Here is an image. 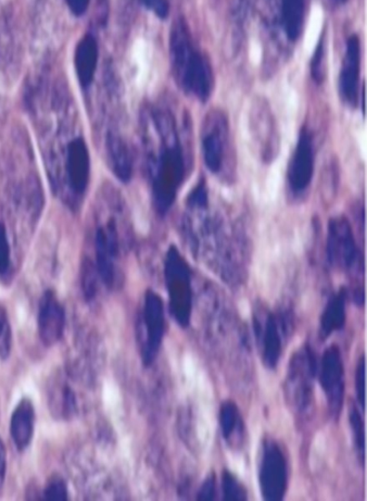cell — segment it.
Segmentation results:
<instances>
[{
  "instance_id": "obj_22",
  "label": "cell",
  "mask_w": 367,
  "mask_h": 501,
  "mask_svg": "<svg viewBox=\"0 0 367 501\" xmlns=\"http://www.w3.org/2000/svg\"><path fill=\"white\" fill-rule=\"evenodd\" d=\"M84 275V284L85 295L92 298L94 294V275L91 266H85Z\"/></svg>"
},
{
  "instance_id": "obj_12",
  "label": "cell",
  "mask_w": 367,
  "mask_h": 501,
  "mask_svg": "<svg viewBox=\"0 0 367 501\" xmlns=\"http://www.w3.org/2000/svg\"><path fill=\"white\" fill-rule=\"evenodd\" d=\"M98 61V46L94 37L86 34L75 49L74 66L84 87L90 85L94 78Z\"/></svg>"
},
{
  "instance_id": "obj_4",
  "label": "cell",
  "mask_w": 367,
  "mask_h": 501,
  "mask_svg": "<svg viewBox=\"0 0 367 501\" xmlns=\"http://www.w3.org/2000/svg\"><path fill=\"white\" fill-rule=\"evenodd\" d=\"M313 173V146L308 131L301 132L293 160L289 167V183L296 193L310 185Z\"/></svg>"
},
{
  "instance_id": "obj_20",
  "label": "cell",
  "mask_w": 367,
  "mask_h": 501,
  "mask_svg": "<svg viewBox=\"0 0 367 501\" xmlns=\"http://www.w3.org/2000/svg\"><path fill=\"white\" fill-rule=\"evenodd\" d=\"M141 3L161 19H166L170 14L169 0H141Z\"/></svg>"
},
{
  "instance_id": "obj_6",
  "label": "cell",
  "mask_w": 367,
  "mask_h": 501,
  "mask_svg": "<svg viewBox=\"0 0 367 501\" xmlns=\"http://www.w3.org/2000/svg\"><path fill=\"white\" fill-rule=\"evenodd\" d=\"M176 77L186 92L194 94L202 102H206L210 97L213 85L212 68L207 59L197 50Z\"/></svg>"
},
{
  "instance_id": "obj_23",
  "label": "cell",
  "mask_w": 367,
  "mask_h": 501,
  "mask_svg": "<svg viewBox=\"0 0 367 501\" xmlns=\"http://www.w3.org/2000/svg\"><path fill=\"white\" fill-rule=\"evenodd\" d=\"M67 4L74 15L81 16L90 5V0H67Z\"/></svg>"
},
{
  "instance_id": "obj_19",
  "label": "cell",
  "mask_w": 367,
  "mask_h": 501,
  "mask_svg": "<svg viewBox=\"0 0 367 501\" xmlns=\"http://www.w3.org/2000/svg\"><path fill=\"white\" fill-rule=\"evenodd\" d=\"M45 499L48 500H67V487L64 482L55 480L48 485L45 492Z\"/></svg>"
},
{
  "instance_id": "obj_15",
  "label": "cell",
  "mask_w": 367,
  "mask_h": 501,
  "mask_svg": "<svg viewBox=\"0 0 367 501\" xmlns=\"http://www.w3.org/2000/svg\"><path fill=\"white\" fill-rule=\"evenodd\" d=\"M283 23L287 36L296 41L305 20V0H283Z\"/></svg>"
},
{
  "instance_id": "obj_9",
  "label": "cell",
  "mask_w": 367,
  "mask_h": 501,
  "mask_svg": "<svg viewBox=\"0 0 367 501\" xmlns=\"http://www.w3.org/2000/svg\"><path fill=\"white\" fill-rule=\"evenodd\" d=\"M97 270L101 280L112 286L115 279L114 258L118 253V241L115 227L109 223L107 230L100 228L96 232L95 240Z\"/></svg>"
},
{
  "instance_id": "obj_17",
  "label": "cell",
  "mask_w": 367,
  "mask_h": 501,
  "mask_svg": "<svg viewBox=\"0 0 367 501\" xmlns=\"http://www.w3.org/2000/svg\"><path fill=\"white\" fill-rule=\"evenodd\" d=\"M10 266V248L6 230L0 223V277L6 274Z\"/></svg>"
},
{
  "instance_id": "obj_5",
  "label": "cell",
  "mask_w": 367,
  "mask_h": 501,
  "mask_svg": "<svg viewBox=\"0 0 367 501\" xmlns=\"http://www.w3.org/2000/svg\"><path fill=\"white\" fill-rule=\"evenodd\" d=\"M360 67L361 45L359 37L352 35L347 42L346 55L339 80L341 96L351 106H356L359 102Z\"/></svg>"
},
{
  "instance_id": "obj_10",
  "label": "cell",
  "mask_w": 367,
  "mask_h": 501,
  "mask_svg": "<svg viewBox=\"0 0 367 501\" xmlns=\"http://www.w3.org/2000/svg\"><path fill=\"white\" fill-rule=\"evenodd\" d=\"M67 171L72 190L83 193L90 182L91 159L82 139L74 140L68 146Z\"/></svg>"
},
{
  "instance_id": "obj_11",
  "label": "cell",
  "mask_w": 367,
  "mask_h": 501,
  "mask_svg": "<svg viewBox=\"0 0 367 501\" xmlns=\"http://www.w3.org/2000/svg\"><path fill=\"white\" fill-rule=\"evenodd\" d=\"M35 431V409L30 399L24 398L16 407L10 422V433L19 450L27 448Z\"/></svg>"
},
{
  "instance_id": "obj_8",
  "label": "cell",
  "mask_w": 367,
  "mask_h": 501,
  "mask_svg": "<svg viewBox=\"0 0 367 501\" xmlns=\"http://www.w3.org/2000/svg\"><path fill=\"white\" fill-rule=\"evenodd\" d=\"M144 322L146 341L144 359L146 365H149L158 353L164 332L163 304L160 297L154 292H148L145 298Z\"/></svg>"
},
{
  "instance_id": "obj_2",
  "label": "cell",
  "mask_w": 367,
  "mask_h": 501,
  "mask_svg": "<svg viewBox=\"0 0 367 501\" xmlns=\"http://www.w3.org/2000/svg\"><path fill=\"white\" fill-rule=\"evenodd\" d=\"M184 175V162L179 144L164 150L154 181L155 204L164 214L173 205Z\"/></svg>"
},
{
  "instance_id": "obj_16",
  "label": "cell",
  "mask_w": 367,
  "mask_h": 501,
  "mask_svg": "<svg viewBox=\"0 0 367 501\" xmlns=\"http://www.w3.org/2000/svg\"><path fill=\"white\" fill-rule=\"evenodd\" d=\"M12 331L5 309L0 306V359H6L11 352Z\"/></svg>"
},
{
  "instance_id": "obj_1",
  "label": "cell",
  "mask_w": 367,
  "mask_h": 501,
  "mask_svg": "<svg viewBox=\"0 0 367 501\" xmlns=\"http://www.w3.org/2000/svg\"><path fill=\"white\" fill-rule=\"evenodd\" d=\"M164 275H166L173 315L177 321L185 325L191 316L192 309L191 271L186 261L174 247H171L167 254Z\"/></svg>"
},
{
  "instance_id": "obj_25",
  "label": "cell",
  "mask_w": 367,
  "mask_h": 501,
  "mask_svg": "<svg viewBox=\"0 0 367 501\" xmlns=\"http://www.w3.org/2000/svg\"><path fill=\"white\" fill-rule=\"evenodd\" d=\"M336 2L345 3V2H347V0H336Z\"/></svg>"
},
{
  "instance_id": "obj_13",
  "label": "cell",
  "mask_w": 367,
  "mask_h": 501,
  "mask_svg": "<svg viewBox=\"0 0 367 501\" xmlns=\"http://www.w3.org/2000/svg\"><path fill=\"white\" fill-rule=\"evenodd\" d=\"M212 128L203 137V152L206 166L213 172H218L223 167L224 157V139L222 118H218Z\"/></svg>"
},
{
  "instance_id": "obj_3",
  "label": "cell",
  "mask_w": 367,
  "mask_h": 501,
  "mask_svg": "<svg viewBox=\"0 0 367 501\" xmlns=\"http://www.w3.org/2000/svg\"><path fill=\"white\" fill-rule=\"evenodd\" d=\"M328 258L332 264L350 269L358 259V249L349 221L336 218L329 223L327 238Z\"/></svg>"
},
{
  "instance_id": "obj_7",
  "label": "cell",
  "mask_w": 367,
  "mask_h": 501,
  "mask_svg": "<svg viewBox=\"0 0 367 501\" xmlns=\"http://www.w3.org/2000/svg\"><path fill=\"white\" fill-rule=\"evenodd\" d=\"M65 311L52 292H46L40 305L39 332L46 346L56 344L64 332Z\"/></svg>"
},
{
  "instance_id": "obj_18",
  "label": "cell",
  "mask_w": 367,
  "mask_h": 501,
  "mask_svg": "<svg viewBox=\"0 0 367 501\" xmlns=\"http://www.w3.org/2000/svg\"><path fill=\"white\" fill-rule=\"evenodd\" d=\"M324 47L322 42L316 47L312 61V76L316 83H322L324 79Z\"/></svg>"
},
{
  "instance_id": "obj_24",
  "label": "cell",
  "mask_w": 367,
  "mask_h": 501,
  "mask_svg": "<svg viewBox=\"0 0 367 501\" xmlns=\"http://www.w3.org/2000/svg\"><path fill=\"white\" fill-rule=\"evenodd\" d=\"M6 474V450L2 438H0V487L4 486Z\"/></svg>"
},
{
  "instance_id": "obj_14",
  "label": "cell",
  "mask_w": 367,
  "mask_h": 501,
  "mask_svg": "<svg viewBox=\"0 0 367 501\" xmlns=\"http://www.w3.org/2000/svg\"><path fill=\"white\" fill-rule=\"evenodd\" d=\"M108 152L114 172L122 182H128L132 175V160L128 147L116 133H110L107 139Z\"/></svg>"
},
{
  "instance_id": "obj_21",
  "label": "cell",
  "mask_w": 367,
  "mask_h": 501,
  "mask_svg": "<svg viewBox=\"0 0 367 501\" xmlns=\"http://www.w3.org/2000/svg\"><path fill=\"white\" fill-rule=\"evenodd\" d=\"M189 205L193 208H204L208 203V193L204 183H200L188 198Z\"/></svg>"
}]
</instances>
